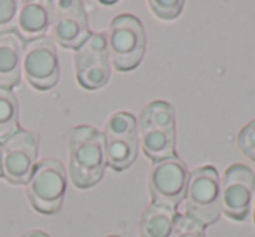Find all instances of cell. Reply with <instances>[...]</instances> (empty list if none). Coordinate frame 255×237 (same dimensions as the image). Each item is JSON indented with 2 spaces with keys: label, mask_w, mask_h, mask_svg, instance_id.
Instances as JSON below:
<instances>
[{
  "label": "cell",
  "mask_w": 255,
  "mask_h": 237,
  "mask_svg": "<svg viewBox=\"0 0 255 237\" xmlns=\"http://www.w3.org/2000/svg\"><path fill=\"white\" fill-rule=\"evenodd\" d=\"M70 178L77 188L96 185L105 171V152L102 135L91 126H79L68 136Z\"/></svg>",
  "instance_id": "cell-1"
},
{
  "label": "cell",
  "mask_w": 255,
  "mask_h": 237,
  "mask_svg": "<svg viewBox=\"0 0 255 237\" xmlns=\"http://www.w3.org/2000/svg\"><path fill=\"white\" fill-rule=\"evenodd\" d=\"M142 149L154 162L175 156V112L166 101H152L138 119Z\"/></svg>",
  "instance_id": "cell-2"
},
{
  "label": "cell",
  "mask_w": 255,
  "mask_h": 237,
  "mask_svg": "<svg viewBox=\"0 0 255 237\" xmlns=\"http://www.w3.org/2000/svg\"><path fill=\"white\" fill-rule=\"evenodd\" d=\"M185 215L199 225H212L220 216V180L215 167L203 166L189 174L185 187Z\"/></svg>",
  "instance_id": "cell-3"
},
{
  "label": "cell",
  "mask_w": 255,
  "mask_h": 237,
  "mask_svg": "<svg viewBox=\"0 0 255 237\" xmlns=\"http://www.w3.org/2000/svg\"><path fill=\"white\" fill-rule=\"evenodd\" d=\"M107 46L117 70L128 72L136 68L147 47L145 30L142 23L131 14H121L114 18L109 28Z\"/></svg>",
  "instance_id": "cell-4"
},
{
  "label": "cell",
  "mask_w": 255,
  "mask_h": 237,
  "mask_svg": "<svg viewBox=\"0 0 255 237\" xmlns=\"http://www.w3.org/2000/svg\"><path fill=\"white\" fill-rule=\"evenodd\" d=\"M67 190L65 167L56 159H44L26 181V195L33 209L42 215H54L61 209Z\"/></svg>",
  "instance_id": "cell-5"
},
{
  "label": "cell",
  "mask_w": 255,
  "mask_h": 237,
  "mask_svg": "<svg viewBox=\"0 0 255 237\" xmlns=\"http://www.w3.org/2000/svg\"><path fill=\"white\" fill-rule=\"evenodd\" d=\"M103 152L105 162L116 171L128 169L135 162L138 152V124L131 113L117 112L107 121Z\"/></svg>",
  "instance_id": "cell-6"
},
{
  "label": "cell",
  "mask_w": 255,
  "mask_h": 237,
  "mask_svg": "<svg viewBox=\"0 0 255 237\" xmlns=\"http://www.w3.org/2000/svg\"><path fill=\"white\" fill-rule=\"evenodd\" d=\"M39 136L18 129L0 143V174L12 185H26L37 166Z\"/></svg>",
  "instance_id": "cell-7"
},
{
  "label": "cell",
  "mask_w": 255,
  "mask_h": 237,
  "mask_svg": "<svg viewBox=\"0 0 255 237\" xmlns=\"http://www.w3.org/2000/svg\"><path fill=\"white\" fill-rule=\"evenodd\" d=\"M51 35L60 46L77 51L89 37L88 14L79 0H53L47 4Z\"/></svg>",
  "instance_id": "cell-8"
},
{
  "label": "cell",
  "mask_w": 255,
  "mask_h": 237,
  "mask_svg": "<svg viewBox=\"0 0 255 237\" xmlns=\"http://www.w3.org/2000/svg\"><path fill=\"white\" fill-rule=\"evenodd\" d=\"M21 75L32 87L39 91H47L58 84L60 65L53 39L40 37L25 44L21 56Z\"/></svg>",
  "instance_id": "cell-9"
},
{
  "label": "cell",
  "mask_w": 255,
  "mask_h": 237,
  "mask_svg": "<svg viewBox=\"0 0 255 237\" xmlns=\"http://www.w3.org/2000/svg\"><path fill=\"white\" fill-rule=\"evenodd\" d=\"M189 174L184 162L171 156L154 164L149 178V190L152 204L175 209L185 195Z\"/></svg>",
  "instance_id": "cell-10"
},
{
  "label": "cell",
  "mask_w": 255,
  "mask_h": 237,
  "mask_svg": "<svg viewBox=\"0 0 255 237\" xmlns=\"http://www.w3.org/2000/svg\"><path fill=\"white\" fill-rule=\"evenodd\" d=\"M75 74L79 84L88 91H96L109 82L110 60L105 35L89 33L86 42L75 51Z\"/></svg>",
  "instance_id": "cell-11"
},
{
  "label": "cell",
  "mask_w": 255,
  "mask_h": 237,
  "mask_svg": "<svg viewBox=\"0 0 255 237\" xmlns=\"http://www.w3.org/2000/svg\"><path fill=\"white\" fill-rule=\"evenodd\" d=\"M255 192V174L245 164H233L220 181V208L229 218L245 220Z\"/></svg>",
  "instance_id": "cell-12"
},
{
  "label": "cell",
  "mask_w": 255,
  "mask_h": 237,
  "mask_svg": "<svg viewBox=\"0 0 255 237\" xmlns=\"http://www.w3.org/2000/svg\"><path fill=\"white\" fill-rule=\"evenodd\" d=\"M25 40L12 30L0 33V87H16L21 80V56Z\"/></svg>",
  "instance_id": "cell-13"
},
{
  "label": "cell",
  "mask_w": 255,
  "mask_h": 237,
  "mask_svg": "<svg viewBox=\"0 0 255 237\" xmlns=\"http://www.w3.org/2000/svg\"><path fill=\"white\" fill-rule=\"evenodd\" d=\"M16 28H18L16 33L26 42L46 37V32L49 28L47 5L40 4V2H21V4H18Z\"/></svg>",
  "instance_id": "cell-14"
},
{
  "label": "cell",
  "mask_w": 255,
  "mask_h": 237,
  "mask_svg": "<svg viewBox=\"0 0 255 237\" xmlns=\"http://www.w3.org/2000/svg\"><path fill=\"white\" fill-rule=\"evenodd\" d=\"M175 220H177L175 209L150 204L142 213L140 237H173Z\"/></svg>",
  "instance_id": "cell-15"
},
{
  "label": "cell",
  "mask_w": 255,
  "mask_h": 237,
  "mask_svg": "<svg viewBox=\"0 0 255 237\" xmlns=\"http://www.w3.org/2000/svg\"><path fill=\"white\" fill-rule=\"evenodd\" d=\"M19 129V105L11 89L0 87V143Z\"/></svg>",
  "instance_id": "cell-16"
},
{
  "label": "cell",
  "mask_w": 255,
  "mask_h": 237,
  "mask_svg": "<svg viewBox=\"0 0 255 237\" xmlns=\"http://www.w3.org/2000/svg\"><path fill=\"white\" fill-rule=\"evenodd\" d=\"M173 237H205V227L189 218L187 215L177 216L173 227Z\"/></svg>",
  "instance_id": "cell-17"
},
{
  "label": "cell",
  "mask_w": 255,
  "mask_h": 237,
  "mask_svg": "<svg viewBox=\"0 0 255 237\" xmlns=\"http://www.w3.org/2000/svg\"><path fill=\"white\" fill-rule=\"evenodd\" d=\"M152 12L161 19H173L184 9V2L180 0H150L149 2Z\"/></svg>",
  "instance_id": "cell-18"
},
{
  "label": "cell",
  "mask_w": 255,
  "mask_h": 237,
  "mask_svg": "<svg viewBox=\"0 0 255 237\" xmlns=\"http://www.w3.org/2000/svg\"><path fill=\"white\" fill-rule=\"evenodd\" d=\"M18 2L14 0H0V33L12 32L16 26Z\"/></svg>",
  "instance_id": "cell-19"
},
{
  "label": "cell",
  "mask_w": 255,
  "mask_h": 237,
  "mask_svg": "<svg viewBox=\"0 0 255 237\" xmlns=\"http://www.w3.org/2000/svg\"><path fill=\"white\" fill-rule=\"evenodd\" d=\"M238 147L248 157L255 160V121L248 122L238 135Z\"/></svg>",
  "instance_id": "cell-20"
},
{
  "label": "cell",
  "mask_w": 255,
  "mask_h": 237,
  "mask_svg": "<svg viewBox=\"0 0 255 237\" xmlns=\"http://www.w3.org/2000/svg\"><path fill=\"white\" fill-rule=\"evenodd\" d=\"M21 237H49V236L46 232H42V230H28Z\"/></svg>",
  "instance_id": "cell-21"
},
{
  "label": "cell",
  "mask_w": 255,
  "mask_h": 237,
  "mask_svg": "<svg viewBox=\"0 0 255 237\" xmlns=\"http://www.w3.org/2000/svg\"><path fill=\"white\" fill-rule=\"evenodd\" d=\"M254 220H255V192H254Z\"/></svg>",
  "instance_id": "cell-22"
},
{
  "label": "cell",
  "mask_w": 255,
  "mask_h": 237,
  "mask_svg": "<svg viewBox=\"0 0 255 237\" xmlns=\"http://www.w3.org/2000/svg\"><path fill=\"white\" fill-rule=\"evenodd\" d=\"M110 237H116V236H110Z\"/></svg>",
  "instance_id": "cell-23"
},
{
  "label": "cell",
  "mask_w": 255,
  "mask_h": 237,
  "mask_svg": "<svg viewBox=\"0 0 255 237\" xmlns=\"http://www.w3.org/2000/svg\"><path fill=\"white\" fill-rule=\"evenodd\" d=\"M0 176H2V174H0Z\"/></svg>",
  "instance_id": "cell-24"
}]
</instances>
